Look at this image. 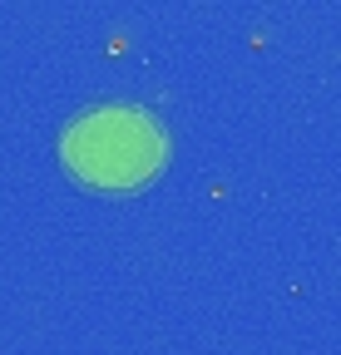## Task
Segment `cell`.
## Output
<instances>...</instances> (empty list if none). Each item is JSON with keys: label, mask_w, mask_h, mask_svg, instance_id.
Masks as SVG:
<instances>
[{"label": "cell", "mask_w": 341, "mask_h": 355, "mask_svg": "<svg viewBox=\"0 0 341 355\" xmlns=\"http://www.w3.org/2000/svg\"><path fill=\"white\" fill-rule=\"evenodd\" d=\"M60 163L94 193H134L168 168V128L139 104H94L65 123Z\"/></svg>", "instance_id": "cell-1"}]
</instances>
